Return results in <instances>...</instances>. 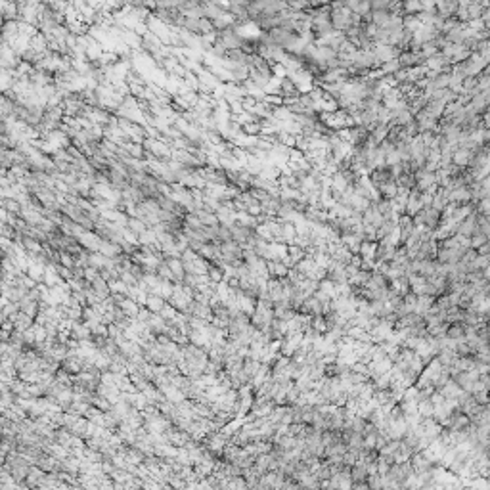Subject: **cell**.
Returning a JSON list of instances; mask_svg holds the SVG:
<instances>
[{
  "label": "cell",
  "instance_id": "6da1fadb",
  "mask_svg": "<svg viewBox=\"0 0 490 490\" xmlns=\"http://www.w3.org/2000/svg\"><path fill=\"white\" fill-rule=\"evenodd\" d=\"M458 8H460V0H437V2H435V12H437V16H440L442 19L456 17Z\"/></svg>",
  "mask_w": 490,
  "mask_h": 490
},
{
  "label": "cell",
  "instance_id": "7a4b0ae2",
  "mask_svg": "<svg viewBox=\"0 0 490 490\" xmlns=\"http://www.w3.org/2000/svg\"><path fill=\"white\" fill-rule=\"evenodd\" d=\"M400 2V14H420L422 12V4L420 0H398Z\"/></svg>",
  "mask_w": 490,
  "mask_h": 490
},
{
  "label": "cell",
  "instance_id": "3957f363",
  "mask_svg": "<svg viewBox=\"0 0 490 490\" xmlns=\"http://www.w3.org/2000/svg\"><path fill=\"white\" fill-rule=\"evenodd\" d=\"M268 477H270V473H268ZM272 477H276V473H274V471H272ZM272 477H270V479H272ZM278 477H285V475L282 473V471H280V473H278ZM270 484H282V482H280V481H276V479H274V481L270 482Z\"/></svg>",
  "mask_w": 490,
  "mask_h": 490
}]
</instances>
